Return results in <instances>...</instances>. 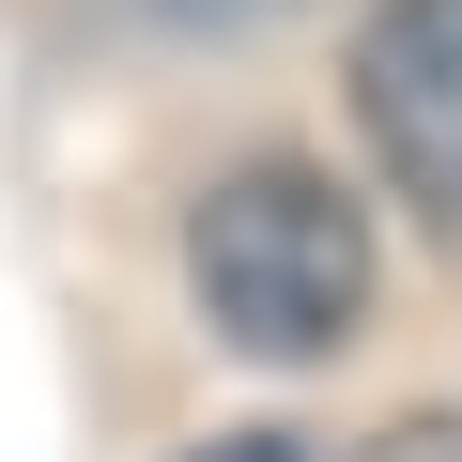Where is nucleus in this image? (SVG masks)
<instances>
[{"label": "nucleus", "mask_w": 462, "mask_h": 462, "mask_svg": "<svg viewBox=\"0 0 462 462\" xmlns=\"http://www.w3.org/2000/svg\"><path fill=\"white\" fill-rule=\"evenodd\" d=\"M185 278H200L216 339H247V355H339L355 309H370V216L309 154H247L185 216Z\"/></svg>", "instance_id": "f257e3e1"}, {"label": "nucleus", "mask_w": 462, "mask_h": 462, "mask_svg": "<svg viewBox=\"0 0 462 462\" xmlns=\"http://www.w3.org/2000/svg\"><path fill=\"white\" fill-rule=\"evenodd\" d=\"M355 124L431 247H462V0H370L355 32Z\"/></svg>", "instance_id": "f03ea898"}, {"label": "nucleus", "mask_w": 462, "mask_h": 462, "mask_svg": "<svg viewBox=\"0 0 462 462\" xmlns=\"http://www.w3.org/2000/svg\"><path fill=\"white\" fill-rule=\"evenodd\" d=\"M355 462H462V416H401V431H370Z\"/></svg>", "instance_id": "7ed1b4c3"}, {"label": "nucleus", "mask_w": 462, "mask_h": 462, "mask_svg": "<svg viewBox=\"0 0 462 462\" xmlns=\"http://www.w3.org/2000/svg\"><path fill=\"white\" fill-rule=\"evenodd\" d=\"M154 16H185V32H247V16H278V0H154Z\"/></svg>", "instance_id": "20e7f679"}, {"label": "nucleus", "mask_w": 462, "mask_h": 462, "mask_svg": "<svg viewBox=\"0 0 462 462\" xmlns=\"http://www.w3.org/2000/svg\"><path fill=\"white\" fill-rule=\"evenodd\" d=\"M200 462H293V447H278V431H231V447H200Z\"/></svg>", "instance_id": "39448f33"}]
</instances>
